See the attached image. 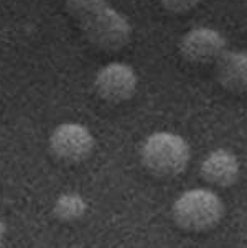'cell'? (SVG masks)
Wrapping results in <instances>:
<instances>
[{"label":"cell","instance_id":"1","mask_svg":"<svg viewBox=\"0 0 247 248\" xmlns=\"http://www.w3.org/2000/svg\"><path fill=\"white\" fill-rule=\"evenodd\" d=\"M191 150L188 141L173 132H155L145 138L140 159L152 174L173 178L181 174L190 165Z\"/></svg>","mask_w":247,"mask_h":248},{"label":"cell","instance_id":"2","mask_svg":"<svg viewBox=\"0 0 247 248\" xmlns=\"http://www.w3.org/2000/svg\"><path fill=\"white\" fill-rule=\"evenodd\" d=\"M175 224L191 232L216 227L224 216V204L211 189H190L177 197L171 207Z\"/></svg>","mask_w":247,"mask_h":248},{"label":"cell","instance_id":"3","mask_svg":"<svg viewBox=\"0 0 247 248\" xmlns=\"http://www.w3.org/2000/svg\"><path fill=\"white\" fill-rule=\"evenodd\" d=\"M87 43L102 51H119L131 41L132 27L127 16L107 3L79 23Z\"/></svg>","mask_w":247,"mask_h":248},{"label":"cell","instance_id":"4","mask_svg":"<svg viewBox=\"0 0 247 248\" xmlns=\"http://www.w3.org/2000/svg\"><path fill=\"white\" fill-rule=\"evenodd\" d=\"M94 150V137L81 124H61L49 135V151L56 159L76 165L89 158Z\"/></svg>","mask_w":247,"mask_h":248},{"label":"cell","instance_id":"5","mask_svg":"<svg viewBox=\"0 0 247 248\" xmlns=\"http://www.w3.org/2000/svg\"><path fill=\"white\" fill-rule=\"evenodd\" d=\"M139 87V76L125 62H109L94 78V89L106 102L120 104L132 99Z\"/></svg>","mask_w":247,"mask_h":248},{"label":"cell","instance_id":"6","mask_svg":"<svg viewBox=\"0 0 247 248\" xmlns=\"http://www.w3.org/2000/svg\"><path fill=\"white\" fill-rule=\"evenodd\" d=\"M226 38L211 27H195L180 40V53L186 61L204 64L217 61L226 53Z\"/></svg>","mask_w":247,"mask_h":248},{"label":"cell","instance_id":"7","mask_svg":"<svg viewBox=\"0 0 247 248\" xmlns=\"http://www.w3.org/2000/svg\"><path fill=\"white\" fill-rule=\"evenodd\" d=\"M241 166L236 155L229 150L217 148L206 155L201 163V176L209 184L229 187L239 179Z\"/></svg>","mask_w":247,"mask_h":248},{"label":"cell","instance_id":"8","mask_svg":"<svg viewBox=\"0 0 247 248\" xmlns=\"http://www.w3.org/2000/svg\"><path fill=\"white\" fill-rule=\"evenodd\" d=\"M217 81L231 92H247V49L226 51L217 60Z\"/></svg>","mask_w":247,"mask_h":248},{"label":"cell","instance_id":"9","mask_svg":"<svg viewBox=\"0 0 247 248\" xmlns=\"http://www.w3.org/2000/svg\"><path fill=\"white\" fill-rule=\"evenodd\" d=\"M87 211V204L76 192H68L56 199L53 207V214L61 222H74L81 218Z\"/></svg>","mask_w":247,"mask_h":248},{"label":"cell","instance_id":"10","mask_svg":"<svg viewBox=\"0 0 247 248\" xmlns=\"http://www.w3.org/2000/svg\"><path fill=\"white\" fill-rule=\"evenodd\" d=\"M66 12L78 22H84L91 15L107 5V0H63Z\"/></svg>","mask_w":247,"mask_h":248},{"label":"cell","instance_id":"11","mask_svg":"<svg viewBox=\"0 0 247 248\" xmlns=\"http://www.w3.org/2000/svg\"><path fill=\"white\" fill-rule=\"evenodd\" d=\"M160 5L168 12H173V14H185V12H190L198 5L199 0H158Z\"/></svg>","mask_w":247,"mask_h":248},{"label":"cell","instance_id":"12","mask_svg":"<svg viewBox=\"0 0 247 248\" xmlns=\"http://www.w3.org/2000/svg\"><path fill=\"white\" fill-rule=\"evenodd\" d=\"M3 235H5V225H3V222L0 220V243L3 240Z\"/></svg>","mask_w":247,"mask_h":248}]
</instances>
